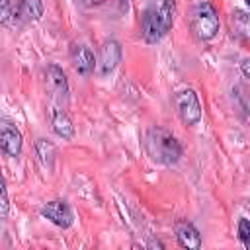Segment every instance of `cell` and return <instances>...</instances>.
<instances>
[{
  "label": "cell",
  "mask_w": 250,
  "mask_h": 250,
  "mask_svg": "<svg viewBox=\"0 0 250 250\" xmlns=\"http://www.w3.org/2000/svg\"><path fill=\"white\" fill-rule=\"evenodd\" d=\"M174 232H176V240L182 248H188V250H197L201 248V234L199 230L189 223V221H178L176 227H174Z\"/></svg>",
  "instance_id": "10"
},
{
  "label": "cell",
  "mask_w": 250,
  "mask_h": 250,
  "mask_svg": "<svg viewBox=\"0 0 250 250\" xmlns=\"http://www.w3.org/2000/svg\"><path fill=\"white\" fill-rule=\"evenodd\" d=\"M174 105H176V111L180 115V119L186 123V125H197L201 121V104H199V98L197 94L191 90V88H186V90H180L176 92L174 96Z\"/></svg>",
  "instance_id": "5"
},
{
  "label": "cell",
  "mask_w": 250,
  "mask_h": 250,
  "mask_svg": "<svg viewBox=\"0 0 250 250\" xmlns=\"http://www.w3.org/2000/svg\"><path fill=\"white\" fill-rule=\"evenodd\" d=\"M244 2H246V6H248V8H250V0H244Z\"/></svg>",
  "instance_id": "20"
},
{
  "label": "cell",
  "mask_w": 250,
  "mask_h": 250,
  "mask_svg": "<svg viewBox=\"0 0 250 250\" xmlns=\"http://www.w3.org/2000/svg\"><path fill=\"white\" fill-rule=\"evenodd\" d=\"M121 55H123V51H121L119 41H115V39L104 41L102 47H100L98 59H96V70H98V74L100 76L111 74L117 68V64L121 62Z\"/></svg>",
  "instance_id": "7"
},
{
  "label": "cell",
  "mask_w": 250,
  "mask_h": 250,
  "mask_svg": "<svg viewBox=\"0 0 250 250\" xmlns=\"http://www.w3.org/2000/svg\"><path fill=\"white\" fill-rule=\"evenodd\" d=\"M51 127H53V133L57 137H61L62 141H70L74 137V125H72V119L66 115L64 107H55L51 109Z\"/></svg>",
  "instance_id": "11"
},
{
  "label": "cell",
  "mask_w": 250,
  "mask_h": 250,
  "mask_svg": "<svg viewBox=\"0 0 250 250\" xmlns=\"http://www.w3.org/2000/svg\"><path fill=\"white\" fill-rule=\"evenodd\" d=\"M45 8L41 0H18V6L14 8V18L21 21H37L41 20Z\"/></svg>",
  "instance_id": "13"
},
{
  "label": "cell",
  "mask_w": 250,
  "mask_h": 250,
  "mask_svg": "<svg viewBox=\"0 0 250 250\" xmlns=\"http://www.w3.org/2000/svg\"><path fill=\"white\" fill-rule=\"evenodd\" d=\"M104 0H82V4L84 6H98V4H102Z\"/></svg>",
  "instance_id": "19"
},
{
  "label": "cell",
  "mask_w": 250,
  "mask_h": 250,
  "mask_svg": "<svg viewBox=\"0 0 250 250\" xmlns=\"http://www.w3.org/2000/svg\"><path fill=\"white\" fill-rule=\"evenodd\" d=\"M39 215L43 219H47L49 223H53L55 227L59 229H68L72 227L74 223V215H72V209L66 201L62 199H53V201H47L41 205L39 209Z\"/></svg>",
  "instance_id": "6"
},
{
  "label": "cell",
  "mask_w": 250,
  "mask_h": 250,
  "mask_svg": "<svg viewBox=\"0 0 250 250\" xmlns=\"http://www.w3.org/2000/svg\"><path fill=\"white\" fill-rule=\"evenodd\" d=\"M240 70H242V74H244L246 78H250V59H242V62H240Z\"/></svg>",
  "instance_id": "18"
},
{
  "label": "cell",
  "mask_w": 250,
  "mask_h": 250,
  "mask_svg": "<svg viewBox=\"0 0 250 250\" xmlns=\"http://www.w3.org/2000/svg\"><path fill=\"white\" fill-rule=\"evenodd\" d=\"M219 14L211 2L195 4L191 12V31L201 41H211L219 33Z\"/></svg>",
  "instance_id": "3"
},
{
  "label": "cell",
  "mask_w": 250,
  "mask_h": 250,
  "mask_svg": "<svg viewBox=\"0 0 250 250\" xmlns=\"http://www.w3.org/2000/svg\"><path fill=\"white\" fill-rule=\"evenodd\" d=\"M232 25L236 27V31L246 39L250 41V14L244 12V10H234L232 12Z\"/></svg>",
  "instance_id": "14"
},
{
  "label": "cell",
  "mask_w": 250,
  "mask_h": 250,
  "mask_svg": "<svg viewBox=\"0 0 250 250\" xmlns=\"http://www.w3.org/2000/svg\"><path fill=\"white\" fill-rule=\"evenodd\" d=\"M12 16H14V12H12V6H10V0H2V16H0L2 25H8Z\"/></svg>",
  "instance_id": "16"
},
{
  "label": "cell",
  "mask_w": 250,
  "mask_h": 250,
  "mask_svg": "<svg viewBox=\"0 0 250 250\" xmlns=\"http://www.w3.org/2000/svg\"><path fill=\"white\" fill-rule=\"evenodd\" d=\"M2 209H0V217L2 219H8V213H10V201H8V189L6 186H2Z\"/></svg>",
  "instance_id": "17"
},
{
  "label": "cell",
  "mask_w": 250,
  "mask_h": 250,
  "mask_svg": "<svg viewBox=\"0 0 250 250\" xmlns=\"http://www.w3.org/2000/svg\"><path fill=\"white\" fill-rule=\"evenodd\" d=\"M238 240L242 242L244 248L250 250V221L248 219L238 221Z\"/></svg>",
  "instance_id": "15"
},
{
  "label": "cell",
  "mask_w": 250,
  "mask_h": 250,
  "mask_svg": "<svg viewBox=\"0 0 250 250\" xmlns=\"http://www.w3.org/2000/svg\"><path fill=\"white\" fill-rule=\"evenodd\" d=\"M145 150L152 162L164 164V166H172L180 162L184 154L180 141L168 129L156 127V125L145 133Z\"/></svg>",
  "instance_id": "2"
},
{
  "label": "cell",
  "mask_w": 250,
  "mask_h": 250,
  "mask_svg": "<svg viewBox=\"0 0 250 250\" xmlns=\"http://www.w3.org/2000/svg\"><path fill=\"white\" fill-rule=\"evenodd\" d=\"M33 148H35V158H37L39 166L45 172H53V168H55V156H57L55 145L51 141H47V139H37L35 145H33Z\"/></svg>",
  "instance_id": "12"
},
{
  "label": "cell",
  "mask_w": 250,
  "mask_h": 250,
  "mask_svg": "<svg viewBox=\"0 0 250 250\" xmlns=\"http://www.w3.org/2000/svg\"><path fill=\"white\" fill-rule=\"evenodd\" d=\"M70 61H72V68L80 76H84V78H88L94 72V68H96L94 53L86 45H72V49H70Z\"/></svg>",
  "instance_id": "9"
},
{
  "label": "cell",
  "mask_w": 250,
  "mask_h": 250,
  "mask_svg": "<svg viewBox=\"0 0 250 250\" xmlns=\"http://www.w3.org/2000/svg\"><path fill=\"white\" fill-rule=\"evenodd\" d=\"M0 146H2L4 154L12 156V158H18L21 152V146H23V137H21L20 129L8 119H2V123H0Z\"/></svg>",
  "instance_id": "8"
},
{
  "label": "cell",
  "mask_w": 250,
  "mask_h": 250,
  "mask_svg": "<svg viewBox=\"0 0 250 250\" xmlns=\"http://www.w3.org/2000/svg\"><path fill=\"white\" fill-rule=\"evenodd\" d=\"M45 88L55 107H64L68 102V80L59 64H47L43 70Z\"/></svg>",
  "instance_id": "4"
},
{
  "label": "cell",
  "mask_w": 250,
  "mask_h": 250,
  "mask_svg": "<svg viewBox=\"0 0 250 250\" xmlns=\"http://www.w3.org/2000/svg\"><path fill=\"white\" fill-rule=\"evenodd\" d=\"M174 0H154L141 18V35L146 43H158L174 25Z\"/></svg>",
  "instance_id": "1"
}]
</instances>
